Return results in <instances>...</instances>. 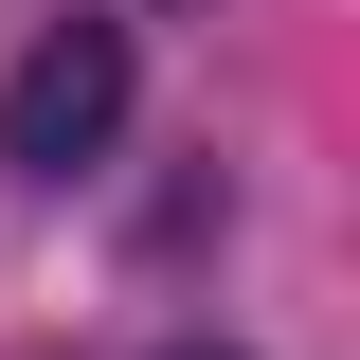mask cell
<instances>
[{"mask_svg":"<svg viewBox=\"0 0 360 360\" xmlns=\"http://www.w3.org/2000/svg\"><path fill=\"white\" fill-rule=\"evenodd\" d=\"M108 127H127V18H54L0 72V162L72 180V162H108Z\"/></svg>","mask_w":360,"mask_h":360,"instance_id":"6da1fadb","label":"cell"},{"mask_svg":"<svg viewBox=\"0 0 360 360\" xmlns=\"http://www.w3.org/2000/svg\"><path fill=\"white\" fill-rule=\"evenodd\" d=\"M162 360H234V342H162Z\"/></svg>","mask_w":360,"mask_h":360,"instance_id":"7a4b0ae2","label":"cell"}]
</instances>
